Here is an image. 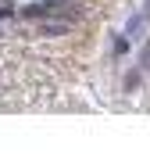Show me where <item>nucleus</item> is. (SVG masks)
I'll list each match as a JSON object with an SVG mask.
<instances>
[{
	"label": "nucleus",
	"mask_w": 150,
	"mask_h": 154,
	"mask_svg": "<svg viewBox=\"0 0 150 154\" xmlns=\"http://www.w3.org/2000/svg\"><path fill=\"white\" fill-rule=\"evenodd\" d=\"M143 14H147V18H150V0H147V7H143Z\"/></svg>",
	"instance_id": "7ed1b4c3"
},
{
	"label": "nucleus",
	"mask_w": 150,
	"mask_h": 154,
	"mask_svg": "<svg viewBox=\"0 0 150 154\" xmlns=\"http://www.w3.org/2000/svg\"><path fill=\"white\" fill-rule=\"evenodd\" d=\"M143 25H147V14L140 11V14H132V18H129V25H125V36H129V39H140V36H143Z\"/></svg>",
	"instance_id": "f257e3e1"
},
{
	"label": "nucleus",
	"mask_w": 150,
	"mask_h": 154,
	"mask_svg": "<svg viewBox=\"0 0 150 154\" xmlns=\"http://www.w3.org/2000/svg\"><path fill=\"white\" fill-rule=\"evenodd\" d=\"M129 50V36H118L114 39V54H125Z\"/></svg>",
	"instance_id": "f03ea898"
}]
</instances>
